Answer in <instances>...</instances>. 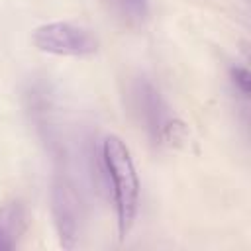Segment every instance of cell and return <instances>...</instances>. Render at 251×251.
<instances>
[{
    "instance_id": "obj_1",
    "label": "cell",
    "mask_w": 251,
    "mask_h": 251,
    "mask_svg": "<svg viewBox=\"0 0 251 251\" xmlns=\"http://www.w3.org/2000/svg\"><path fill=\"white\" fill-rule=\"evenodd\" d=\"M102 161L112 182L116 216H118V233L124 241L133 227L139 204V178L131 159V153L126 141L120 135H108L102 141Z\"/></svg>"
},
{
    "instance_id": "obj_2",
    "label": "cell",
    "mask_w": 251,
    "mask_h": 251,
    "mask_svg": "<svg viewBox=\"0 0 251 251\" xmlns=\"http://www.w3.org/2000/svg\"><path fill=\"white\" fill-rule=\"evenodd\" d=\"M131 106L137 114L139 124L145 127L155 143H165L173 139L175 129L180 124L175 120L161 92L147 78H137L131 84Z\"/></svg>"
},
{
    "instance_id": "obj_3",
    "label": "cell",
    "mask_w": 251,
    "mask_h": 251,
    "mask_svg": "<svg viewBox=\"0 0 251 251\" xmlns=\"http://www.w3.org/2000/svg\"><path fill=\"white\" fill-rule=\"evenodd\" d=\"M31 39L39 51L59 57H86L98 49V39L90 29L69 22L43 24L35 27Z\"/></svg>"
},
{
    "instance_id": "obj_4",
    "label": "cell",
    "mask_w": 251,
    "mask_h": 251,
    "mask_svg": "<svg viewBox=\"0 0 251 251\" xmlns=\"http://www.w3.org/2000/svg\"><path fill=\"white\" fill-rule=\"evenodd\" d=\"M51 214L55 222V229L59 235V243L65 249H73L78 241L82 208L80 198L75 192L73 184L67 180H57L51 190Z\"/></svg>"
},
{
    "instance_id": "obj_5",
    "label": "cell",
    "mask_w": 251,
    "mask_h": 251,
    "mask_svg": "<svg viewBox=\"0 0 251 251\" xmlns=\"http://www.w3.org/2000/svg\"><path fill=\"white\" fill-rule=\"evenodd\" d=\"M27 227V216L22 202L0 206V251L14 249Z\"/></svg>"
},
{
    "instance_id": "obj_6",
    "label": "cell",
    "mask_w": 251,
    "mask_h": 251,
    "mask_svg": "<svg viewBox=\"0 0 251 251\" xmlns=\"http://www.w3.org/2000/svg\"><path fill=\"white\" fill-rule=\"evenodd\" d=\"M110 4L124 20H127L131 24L143 22L149 12L147 0H110Z\"/></svg>"
},
{
    "instance_id": "obj_7",
    "label": "cell",
    "mask_w": 251,
    "mask_h": 251,
    "mask_svg": "<svg viewBox=\"0 0 251 251\" xmlns=\"http://www.w3.org/2000/svg\"><path fill=\"white\" fill-rule=\"evenodd\" d=\"M229 75H231V82H233V86L241 92V96H249V71L245 69V67H233L231 71H229Z\"/></svg>"
}]
</instances>
